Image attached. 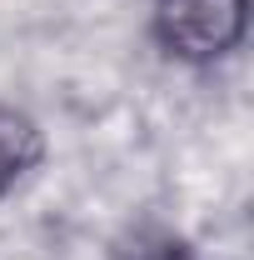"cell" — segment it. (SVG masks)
I'll return each mask as SVG.
<instances>
[{
	"label": "cell",
	"mask_w": 254,
	"mask_h": 260,
	"mask_svg": "<svg viewBox=\"0 0 254 260\" xmlns=\"http://www.w3.org/2000/svg\"><path fill=\"white\" fill-rule=\"evenodd\" d=\"M159 50L180 65H220L249 35V0H155L150 15Z\"/></svg>",
	"instance_id": "cell-1"
},
{
	"label": "cell",
	"mask_w": 254,
	"mask_h": 260,
	"mask_svg": "<svg viewBox=\"0 0 254 260\" xmlns=\"http://www.w3.org/2000/svg\"><path fill=\"white\" fill-rule=\"evenodd\" d=\"M45 160V135L25 110L0 105V200L15 190L20 180H30L35 165Z\"/></svg>",
	"instance_id": "cell-2"
},
{
	"label": "cell",
	"mask_w": 254,
	"mask_h": 260,
	"mask_svg": "<svg viewBox=\"0 0 254 260\" xmlns=\"http://www.w3.org/2000/svg\"><path fill=\"white\" fill-rule=\"evenodd\" d=\"M115 260H194V250H190V245H180L175 235H145V240L125 245Z\"/></svg>",
	"instance_id": "cell-3"
}]
</instances>
